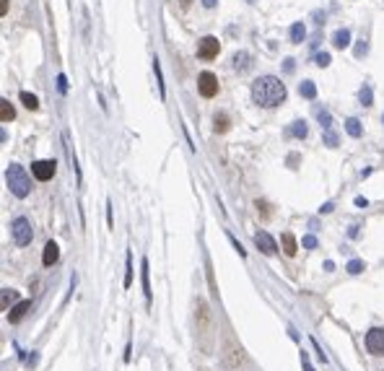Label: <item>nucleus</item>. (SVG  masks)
Listing matches in <instances>:
<instances>
[{"label":"nucleus","instance_id":"1","mask_svg":"<svg viewBox=\"0 0 384 371\" xmlns=\"http://www.w3.org/2000/svg\"><path fill=\"white\" fill-rule=\"evenodd\" d=\"M252 99L257 106L273 109L286 101V83L275 76H260L252 83Z\"/></svg>","mask_w":384,"mask_h":371},{"label":"nucleus","instance_id":"2","mask_svg":"<svg viewBox=\"0 0 384 371\" xmlns=\"http://www.w3.org/2000/svg\"><path fill=\"white\" fill-rule=\"evenodd\" d=\"M6 182L11 187V192L16 195V198H29L31 192V177L26 174V169L21 164H11L8 171H6Z\"/></svg>","mask_w":384,"mask_h":371},{"label":"nucleus","instance_id":"3","mask_svg":"<svg viewBox=\"0 0 384 371\" xmlns=\"http://www.w3.org/2000/svg\"><path fill=\"white\" fill-rule=\"evenodd\" d=\"M11 236H13V242L18 247H29L31 244V239H34V229H31V221L24 215H18L13 218V224H11Z\"/></svg>","mask_w":384,"mask_h":371},{"label":"nucleus","instance_id":"4","mask_svg":"<svg viewBox=\"0 0 384 371\" xmlns=\"http://www.w3.org/2000/svg\"><path fill=\"white\" fill-rule=\"evenodd\" d=\"M197 91L202 99H213L218 94V78L211 73V70H202L197 76Z\"/></svg>","mask_w":384,"mask_h":371},{"label":"nucleus","instance_id":"5","mask_svg":"<svg viewBox=\"0 0 384 371\" xmlns=\"http://www.w3.org/2000/svg\"><path fill=\"white\" fill-rule=\"evenodd\" d=\"M31 174L39 182H50L57 174V161L55 159H44V161H34L31 164Z\"/></svg>","mask_w":384,"mask_h":371},{"label":"nucleus","instance_id":"6","mask_svg":"<svg viewBox=\"0 0 384 371\" xmlns=\"http://www.w3.org/2000/svg\"><path fill=\"white\" fill-rule=\"evenodd\" d=\"M218 52H221V42L216 36H202L197 42V57L200 60H213V57H218Z\"/></svg>","mask_w":384,"mask_h":371},{"label":"nucleus","instance_id":"7","mask_svg":"<svg viewBox=\"0 0 384 371\" xmlns=\"http://www.w3.org/2000/svg\"><path fill=\"white\" fill-rule=\"evenodd\" d=\"M366 348L371 356H384V327H371L366 332Z\"/></svg>","mask_w":384,"mask_h":371},{"label":"nucleus","instance_id":"8","mask_svg":"<svg viewBox=\"0 0 384 371\" xmlns=\"http://www.w3.org/2000/svg\"><path fill=\"white\" fill-rule=\"evenodd\" d=\"M255 244H257V249H260L262 254H275V252H278L275 239L270 236L267 231H257V234H255Z\"/></svg>","mask_w":384,"mask_h":371},{"label":"nucleus","instance_id":"9","mask_svg":"<svg viewBox=\"0 0 384 371\" xmlns=\"http://www.w3.org/2000/svg\"><path fill=\"white\" fill-rule=\"evenodd\" d=\"M29 309H31V299L16 301V304H13V309H11V314H8V322H11V324H18V322H21V317H24Z\"/></svg>","mask_w":384,"mask_h":371},{"label":"nucleus","instance_id":"10","mask_svg":"<svg viewBox=\"0 0 384 371\" xmlns=\"http://www.w3.org/2000/svg\"><path fill=\"white\" fill-rule=\"evenodd\" d=\"M57 259H60V247H57V242H47V247H44V257H42V265H44V268H52Z\"/></svg>","mask_w":384,"mask_h":371},{"label":"nucleus","instance_id":"11","mask_svg":"<svg viewBox=\"0 0 384 371\" xmlns=\"http://www.w3.org/2000/svg\"><path fill=\"white\" fill-rule=\"evenodd\" d=\"M332 47H335V50L351 47V29H337V31L332 34Z\"/></svg>","mask_w":384,"mask_h":371},{"label":"nucleus","instance_id":"12","mask_svg":"<svg viewBox=\"0 0 384 371\" xmlns=\"http://www.w3.org/2000/svg\"><path fill=\"white\" fill-rule=\"evenodd\" d=\"M18 301V291H13V288H3L0 291V312H6L11 304H16Z\"/></svg>","mask_w":384,"mask_h":371},{"label":"nucleus","instance_id":"13","mask_svg":"<svg viewBox=\"0 0 384 371\" xmlns=\"http://www.w3.org/2000/svg\"><path fill=\"white\" fill-rule=\"evenodd\" d=\"M13 120H16V109H13V104L6 101V99H0V125H3V122H13Z\"/></svg>","mask_w":384,"mask_h":371},{"label":"nucleus","instance_id":"14","mask_svg":"<svg viewBox=\"0 0 384 371\" xmlns=\"http://www.w3.org/2000/svg\"><path fill=\"white\" fill-rule=\"evenodd\" d=\"M288 36H291V42H293V45H301V42L306 39V26L301 24V21H296V24L291 26Z\"/></svg>","mask_w":384,"mask_h":371},{"label":"nucleus","instance_id":"15","mask_svg":"<svg viewBox=\"0 0 384 371\" xmlns=\"http://www.w3.org/2000/svg\"><path fill=\"white\" fill-rule=\"evenodd\" d=\"M234 68H236L239 73H244L247 68H252V55H250V52H236V55H234Z\"/></svg>","mask_w":384,"mask_h":371},{"label":"nucleus","instance_id":"16","mask_svg":"<svg viewBox=\"0 0 384 371\" xmlns=\"http://www.w3.org/2000/svg\"><path fill=\"white\" fill-rule=\"evenodd\" d=\"M281 242H283V252H286L288 257H293V254L299 252V244H296V239H293V234L286 231V234L281 236Z\"/></svg>","mask_w":384,"mask_h":371},{"label":"nucleus","instance_id":"17","mask_svg":"<svg viewBox=\"0 0 384 371\" xmlns=\"http://www.w3.org/2000/svg\"><path fill=\"white\" fill-rule=\"evenodd\" d=\"M153 76H156V83H159V94H161V99H166V86H164V73H161V62H159V57H153Z\"/></svg>","mask_w":384,"mask_h":371},{"label":"nucleus","instance_id":"18","mask_svg":"<svg viewBox=\"0 0 384 371\" xmlns=\"http://www.w3.org/2000/svg\"><path fill=\"white\" fill-rule=\"evenodd\" d=\"M141 280H143V293H146V301L151 304V278H148V259L143 257V265H141Z\"/></svg>","mask_w":384,"mask_h":371},{"label":"nucleus","instance_id":"19","mask_svg":"<svg viewBox=\"0 0 384 371\" xmlns=\"http://www.w3.org/2000/svg\"><path fill=\"white\" fill-rule=\"evenodd\" d=\"M345 130H348L351 138H361V135H364V127H361V122H358L356 117H348V120H345Z\"/></svg>","mask_w":384,"mask_h":371},{"label":"nucleus","instance_id":"20","mask_svg":"<svg viewBox=\"0 0 384 371\" xmlns=\"http://www.w3.org/2000/svg\"><path fill=\"white\" fill-rule=\"evenodd\" d=\"M299 94L304 99H317V86H314L311 81H301L299 83Z\"/></svg>","mask_w":384,"mask_h":371},{"label":"nucleus","instance_id":"21","mask_svg":"<svg viewBox=\"0 0 384 371\" xmlns=\"http://www.w3.org/2000/svg\"><path fill=\"white\" fill-rule=\"evenodd\" d=\"M288 133H291L293 138H306L309 127H306V122H304V120H296V122L291 125V130H288Z\"/></svg>","mask_w":384,"mask_h":371},{"label":"nucleus","instance_id":"22","mask_svg":"<svg viewBox=\"0 0 384 371\" xmlns=\"http://www.w3.org/2000/svg\"><path fill=\"white\" fill-rule=\"evenodd\" d=\"M21 104H24L26 109H31V112H34V109H39V99L31 91H21Z\"/></svg>","mask_w":384,"mask_h":371},{"label":"nucleus","instance_id":"23","mask_svg":"<svg viewBox=\"0 0 384 371\" xmlns=\"http://www.w3.org/2000/svg\"><path fill=\"white\" fill-rule=\"evenodd\" d=\"M358 99H361V104L364 106H371V101H374V94H371V86H366L364 83V89L358 91Z\"/></svg>","mask_w":384,"mask_h":371},{"label":"nucleus","instance_id":"24","mask_svg":"<svg viewBox=\"0 0 384 371\" xmlns=\"http://www.w3.org/2000/svg\"><path fill=\"white\" fill-rule=\"evenodd\" d=\"M226 130H229V117L216 115V133H226Z\"/></svg>","mask_w":384,"mask_h":371},{"label":"nucleus","instance_id":"25","mask_svg":"<svg viewBox=\"0 0 384 371\" xmlns=\"http://www.w3.org/2000/svg\"><path fill=\"white\" fill-rule=\"evenodd\" d=\"M314 62H317L320 68H327V65L332 62V57H330V52H317L314 55Z\"/></svg>","mask_w":384,"mask_h":371},{"label":"nucleus","instance_id":"26","mask_svg":"<svg viewBox=\"0 0 384 371\" xmlns=\"http://www.w3.org/2000/svg\"><path fill=\"white\" fill-rule=\"evenodd\" d=\"M361 270H364V263H361V259H351V263H348V273L351 275H358Z\"/></svg>","mask_w":384,"mask_h":371},{"label":"nucleus","instance_id":"27","mask_svg":"<svg viewBox=\"0 0 384 371\" xmlns=\"http://www.w3.org/2000/svg\"><path fill=\"white\" fill-rule=\"evenodd\" d=\"M301 244H304L306 249H317V236H311V234H309V236H304V239H301Z\"/></svg>","mask_w":384,"mask_h":371},{"label":"nucleus","instance_id":"28","mask_svg":"<svg viewBox=\"0 0 384 371\" xmlns=\"http://www.w3.org/2000/svg\"><path fill=\"white\" fill-rule=\"evenodd\" d=\"M317 120L322 122V127H325V130H330V125H332V117H330L327 112H317Z\"/></svg>","mask_w":384,"mask_h":371},{"label":"nucleus","instance_id":"29","mask_svg":"<svg viewBox=\"0 0 384 371\" xmlns=\"http://www.w3.org/2000/svg\"><path fill=\"white\" fill-rule=\"evenodd\" d=\"M130 275H132V254L127 252V270H125V288L130 286Z\"/></svg>","mask_w":384,"mask_h":371},{"label":"nucleus","instance_id":"30","mask_svg":"<svg viewBox=\"0 0 384 371\" xmlns=\"http://www.w3.org/2000/svg\"><path fill=\"white\" fill-rule=\"evenodd\" d=\"M57 91H60V94H67V78H65L62 73L57 76Z\"/></svg>","mask_w":384,"mask_h":371},{"label":"nucleus","instance_id":"31","mask_svg":"<svg viewBox=\"0 0 384 371\" xmlns=\"http://www.w3.org/2000/svg\"><path fill=\"white\" fill-rule=\"evenodd\" d=\"M325 143H327L330 148H335V145H337V135L330 133V130H325Z\"/></svg>","mask_w":384,"mask_h":371},{"label":"nucleus","instance_id":"32","mask_svg":"<svg viewBox=\"0 0 384 371\" xmlns=\"http://www.w3.org/2000/svg\"><path fill=\"white\" fill-rule=\"evenodd\" d=\"M366 50H369V45H366L364 39H361V45L356 47V55H358V57H364V55H366Z\"/></svg>","mask_w":384,"mask_h":371},{"label":"nucleus","instance_id":"33","mask_svg":"<svg viewBox=\"0 0 384 371\" xmlns=\"http://www.w3.org/2000/svg\"><path fill=\"white\" fill-rule=\"evenodd\" d=\"M293 62H296V60H291V57H288V60H283V70H286V73H293V68H296Z\"/></svg>","mask_w":384,"mask_h":371},{"label":"nucleus","instance_id":"34","mask_svg":"<svg viewBox=\"0 0 384 371\" xmlns=\"http://www.w3.org/2000/svg\"><path fill=\"white\" fill-rule=\"evenodd\" d=\"M229 239H231V244H234V249H236V252H239V254H241V257H244V254H247V252H244V249H241V244H239V242H236V239H234V236H231V234H229Z\"/></svg>","mask_w":384,"mask_h":371},{"label":"nucleus","instance_id":"35","mask_svg":"<svg viewBox=\"0 0 384 371\" xmlns=\"http://www.w3.org/2000/svg\"><path fill=\"white\" fill-rule=\"evenodd\" d=\"M301 363H304V368H306V371H314V368H311V363H309V358H306V353H301Z\"/></svg>","mask_w":384,"mask_h":371},{"label":"nucleus","instance_id":"36","mask_svg":"<svg viewBox=\"0 0 384 371\" xmlns=\"http://www.w3.org/2000/svg\"><path fill=\"white\" fill-rule=\"evenodd\" d=\"M8 13V0H0V16Z\"/></svg>","mask_w":384,"mask_h":371},{"label":"nucleus","instance_id":"37","mask_svg":"<svg viewBox=\"0 0 384 371\" xmlns=\"http://www.w3.org/2000/svg\"><path fill=\"white\" fill-rule=\"evenodd\" d=\"M216 3H218V0H202V6H205V8H216Z\"/></svg>","mask_w":384,"mask_h":371},{"label":"nucleus","instance_id":"38","mask_svg":"<svg viewBox=\"0 0 384 371\" xmlns=\"http://www.w3.org/2000/svg\"><path fill=\"white\" fill-rule=\"evenodd\" d=\"M332 208H335V205H332V203H325V205H322V208H320V210H322V213H330V210H332Z\"/></svg>","mask_w":384,"mask_h":371},{"label":"nucleus","instance_id":"39","mask_svg":"<svg viewBox=\"0 0 384 371\" xmlns=\"http://www.w3.org/2000/svg\"><path fill=\"white\" fill-rule=\"evenodd\" d=\"M6 140H8V133H6L3 127H0V143H6Z\"/></svg>","mask_w":384,"mask_h":371},{"label":"nucleus","instance_id":"40","mask_svg":"<svg viewBox=\"0 0 384 371\" xmlns=\"http://www.w3.org/2000/svg\"><path fill=\"white\" fill-rule=\"evenodd\" d=\"M190 3H192V0H179V6H182V8H190Z\"/></svg>","mask_w":384,"mask_h":371},{"label":"nucleus","instance_id":"41","mask_svg":"<svg viewBox=\"0 0 384 371\" xmlns=\"http://www.w3.org/2000/svg\"><path fill=\"white\" fill-rule=\"evenodd\" d=\"M381 122H384V117H381Z\"/></svg>","mask_w":384,"mask_h":371}]
</instances>
